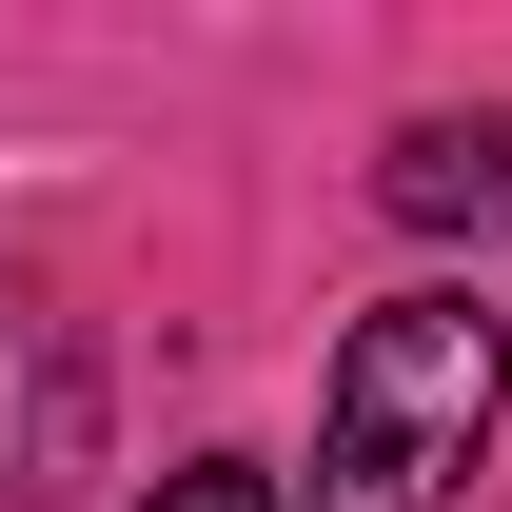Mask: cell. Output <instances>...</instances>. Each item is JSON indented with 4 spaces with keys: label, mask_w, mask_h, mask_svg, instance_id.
<instances>
[{
    "label": "cell",
    "mask_w": 512,
    "mask_h": 512,
    "mask_svg": "<svg viewBox=\"0 0 512 512\" xmlns=\"http://www.w3.org/2000/svg\"><path fill=\"white\" fill-rule=\"evenodd\" d=\"M375 197L414 217V237H512V119H414L375 158Z\"/></svg>",
    "instance_id": "7a4b0ae2"
},
{
    "label": "cell",
    "mask_w": 512,
    "mask_h": 512,
    "mask_svg": "<svg viewBox=\"0 0 512 512\" xmlns=\"http://www.w3.org/2000/svg\"><path fill=\"white\" fill-rule=\"evenodd\" d=\"M138 512H296V493H276L256 453H197V473H158V493H138Z\"/></svg>",
    "instance_id": "3957f363"
},
{
    "label": "cell",
    "mask_w": 512,
    "mask_h": 512,
    "mask_svg": "<svg viewBox=\"0 0 512 512\" xmlns=\"http://www.w3.org/2000/svg\"><path fill=\"white\" fill-rule=\"evenodd\" d=\"M493 414H512V335L473 316V296L355 316L335 414H316V512H453V473L493 453Z\"/></svg>",
    "instance_id": "6da1fadb"
}]
</instances>
